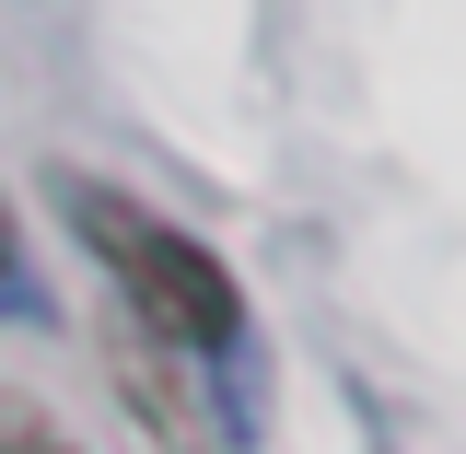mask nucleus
I'll return each instance as SVG.
<instances>
[{"label": "nucleus", "mask_w": 466, "mask_h": 454, "mask_svg": "<svg viewBox=\"0 0 466 454\" xmlns=\"http://www.w3.org/2000/svg\"><path fill=\"white\" fill-rule=\"evenodd\" d=\"M47 198L70 210L82 257L116 280V315H128L140 338H164L175 361H233V349H245V291H233V268L187 222L140 210L128 187H106V175H82V164H58Z\"/></svg>", "instance_id": "nucleus-1"}, {"label": "nucleus", "mask_w": 466, "mask_h": 454, "mask_svg": "<svg viewBox=\"0 0 466 454\" xmlns=\"http://www.w3.org/2000/svg\"><path fill=\"white\" fill-rule=\"evenodd\" d=\"M0 454H82V443L58 431V408H35V397L0 385Z\"/></svg>", "instance_id": "nucleus-2"}, {"label": "nucleus", "mask_w": 466, "mask_h": 454, "mask_svg": "<svg viewBox=\"0 0 466 454\" xmlns=\"http://www.w3.org/2000/svg\"><path fill=\"white\" fill-rule=\"evenodd\" d=\"M0 291H12V303L35 315V280H24V245H12V222H0Z\"/></svg>", "instance_id": "nucleus-3"}]
</instances>
